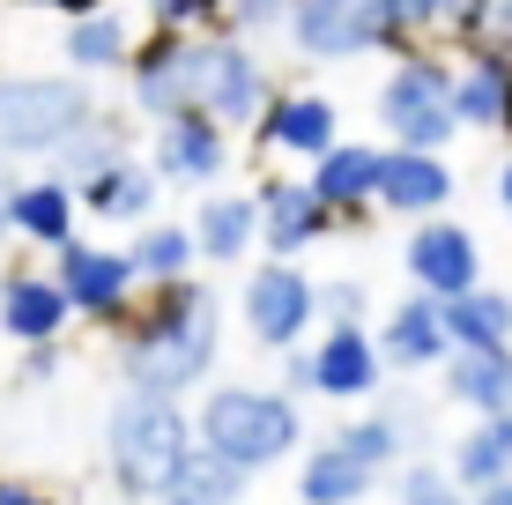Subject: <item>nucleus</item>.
<instances>
[{
  "mask_svg": "<svg viewBox=\"0 0 512 505\" xmlns=\"http://www.w3.org/2000/svg\"><path fill=\"white\" fill-rule=\"evenodd\" d=\"M112 357L127 387L149 394H186L208 387L223 357V298L208 275H179V283H149L134 298V312L112 327Z\"/></svg>",
  "mask_w": 512,
  "mask_h": 505,
  "instance_id": "1",
  "label": "nucleus"
},
{
  "mask_svg": "<svg viewBox=\"0 0 512 505\" xmlns=\"http://www.w3.org/2000/svg\"><path fill=\"white\" fill-rule=\"evenodd\" d=\"M193 446V409L179 394H149V387H119V402L104 409V476L127 505H156L164 483L179 476Z\"/></svg>",
  "mask_w": 512,
  "mask_h": 505,
  "instance_id": "2",
  "label": "nucleus"
},
{
  "mask_svg": "<svg viewBox=\"0 0 512 505\" xmlns=\"http://www.w3.org/2000/svg\"><path fill=\"white\" fill-rule=\"evenodd\" d=\"M193 439H201L208 454L238 461L245 476H268V468L297 461V446H305V402H297L290 387H245V379H223V387H201Z\"/></svg>",
  "mask_w": 512,
  "mask_h": 505,
  "instance_id": "3",
  "label": "nucleus"
},
{
  "mask_svg": "<svg viewBox=\"0 0 512 505\" xmlns=\"http://www.w3.org/2000/svg\"><path fill=\"white\" fill-rule=\"evenodd\" d=\"M90 112L97 90L75 67H0V156H52Z\"/></svg>",
  "mask_w": 512,
  "mask_h": 505,
  "instance_id": "4",
  "label": "nucleus"
},
{
  "mask_svg": "<svg viewBox=\"0 0 512 505\" xmlns=\"http://www.w3.org/2000/svg\"><path fill=\"white\" fill-rule=\"evenodd\" d=\"M268 97H275V75H268V60H260V45L245 30H231V23L186 30V104H201L231 134H245Z\"/></svg>",
  "mask_w": 512,
  "mask_h": 505,
  "instance_id": "5",
  "label": "nucleus"
},
{
  "mask_svg": "<svg viewBox=\"0 0 512 505\" xmlns=\"http://www.w3.org/2000/svg\"><path fill=\"white\" fill-rule=\"evenodd\" d=\"M372 119L401 149H446L461 134V119H453V60L438 45H401L372 97Z\"/></svg>",
  "mask_w": 512,
  "mask_h": 505,
  "instance_id": "6",
  "label": "nucleus"
},
{
  "mask_svg": "<svg viewBox=\"0 0 512 505\" xmlns=\"http://www.w3.org/2000/svg\"><path fill=\"white\" fill-rule=\"evenodd\" d=\"M282 38L297 60H364V52L416 45L409 0H290Z\"/></svg>",
  "mask_w": 512,
  "mask_h": 505,
  "instance_id": "7",
  "label": "nucleus"
},
{
  "mask_svg": "<svg viewBox=\"0 0 512 505\" xmlns=\"http://www.w3.org/2000/svg\"><path fill=\"white\" fill-rule=\"evenodd\" d=\"M238 320H245V335H253V350L282 357L320 327V283H312L297 260L260 253L253 268H245V283H238Z\"/></svg>",
  "mask_w": 512,
  "mask_h": 505,
  "instance_id": "8",
  "label": "nucleus"
},
{
  "mask_svg": "<svg viewBox=\"0 0 512 505\" xmlns=\"http://www.w3.org/2000/svg\"><path fill=\"white\" fill-rule=\"evenodd\" d=\"M52 275H60L75 320H90V327H119L141 298V275H134L127 246H97V238H82V231L52 253Z\"/></svg>",
  "mask_w": 512,
  "mask_h": 505,
  "instance_id": "9",
  "label": "nucleus"
},
{
  "mask_svg": "<svg viewBox=\"0 0 512 505\" xmlns=\"http://www.w3.org/2000/svg\"><path fill=\"white\" fill-rule=\"evenodd\" d=\"M156 142H149V171L164 186H186V194H208V186L231 171V127L201 104H179V112L149 119Z\"/></svg>",
  "mask_w": 512,
  "mask_h": 505,
  "instance_id": "10",
  "label": "nucleus"
},
{
  "mask_svg": "<svg viewBox=\"0 0 512 505\" xmlns=\"http://www.w3.org/2000/svg\"><path fill=\"white\" fill-rule=\"evenodd\" d=\"M305 357H312V387L305 394L342 402V409L379 402L386 357H379V342H372V327H364V320H334V327H320V335H305Z\"/></svg>",
  "mask_w": 512,
  "mask_h": 505,
  "instance_id": "11",
  "label": "nucleus"
},
{
  "mask_svg": "<svg viewBox=\"0 0 512 505\" xmlns=\"http://www.w3.org/2000/svg\"><path fill=\"white\" fill-rule=\"evenodd\" d=\"M401 268H409V290H423V298H461V290L483 283V246H475L468 223H453L446 208L438 216H416L409 246H401Z\"/></svg>",
  "mask_w": 512,
  "mask_h": 505,
  "instance_id": "12",
  "label": "nucleus"
},
{
  "mask_svg": "<svg viewBox=\"0 0 512 505\" xmlns=\"http://www.w3.org/2000/svg\"><path fill=\"white\" fill-rule=\"evenodd\" d=\"M253 208H260V253H275V260H305L320 238H334V208L290 171H268L253 186Z\"/></svg>",
  "mask_w": 512,
  "mask_h": 505,
  "instance_id": "13",
  "label": "nucleus"
},
{
  "mask_svg": "<svg viewBox=\"0 0 512 505\" xmlns=\"http://www.w3.org/2000/svg\"><path fill=\"white\" fill-rule=\"evenodd\" d=\"M67 320H75V305H67V290H60V275H52V268H30V260L0 268V335H8L15 350L60 342Z\"/></svg>",
  "mask_w": 512,
  "mask_h": 505,
  "instance_id": "14",
  "label": "nucleus"
},
{
  "mask_svg": "<svg viewBox=\"0 0 512 505\" xmlns=\"http://www.w3.org/2000/svg\"><path fill=\"white\" fill-rule=\"evenodd\" d=\"M245 134H253V149H268V156H305L312 164L320 149L342 142V112H334V97H320V90H275Z\"/></svg>",
  "mask_w": 512,
  "mask_h": 505,
  "instance_id": "15",
  "label": "nucleus"
},
{
  "mask_svg": "<svg viewBox=\"0 0 512 505\" xmlns=\"http://www.w3.org/2000/svg\"><path fill=\"white\" fill-rule=\"evenodd\" d=\"M134 38H141V23L119 0H97V8H82V15H60V67H75V75H127V60H134Z\"/></svg>",
  "mask_w": 512,
  "mask_h": 505,
  "instance_id": "16",
  "label": "nucleus"
},
{
  "mask_svg": "<svg viewBox=\"0 0 512 505\" xmlns=\"http://www.w3.org/2000/svg\"><path fill=\"white\" fill-rule=\"evenodd\" d=\"M186 104V30L171 23H149L134 38V60H127V112L134 119H164Z\"/></svg>",
  "mask_w": 512,
  "mask_h": 505,
  "instance_id": "17",
  "label": "nucleus"
},
{
  "mask_svg": "<svg viewBox=\"0 0 512 505\" xmlns=\"http://www.w3.org/2000/svg\"><path fill=\"white\" fill-rule=\"evenodd\" d=\"M75 231H82V201H75V186H67L60 171L8 186V238H23L30 253H60Z\"/></svg>",
  "mask_w": 512,
  "mask_h": 505,
  "instance_id": "18",
  "label": "nucleus"
},
{
  "mask_svg": "<svg viewBox=\"0 0 512 505\" xmlns=\"http://www.w3.org/2000/svg\"><path fill=\"white\" fill-rule=\"evenodd\" d=\"M379 171H386V149L379 142H334L312 156L305 186L334 208V223H357L364 208H379Z\"/></svg>",
  "mask_w": 512,
  "mask_h": 505,
  "instance_id": "19",
  "label": "nucleus"
},
{
  "mask_svg": "<svg viewBox=\"0 0 512 505\" xmlns=\"http://www.w3.org/2000/svg\"><path fill=\"white\" fill-rule=\"evenodd\" d=\"M505 112H512V52L461 45V60H453V119H461V134H498Z\"/></svg>",
  "mask_w": 512,
  "mask_h": 505,
  "instance_id": "20",
  "label": "nucleus"
},
{
  "mask_svg": "<svg viewBox=\"0 0 512 505\" xmlns=\"http://www.w3.org/2000/svg\"><path fill=\"white\" fill-rule=\"evenodd\" d=\"M379 357H386V372H438L453 350V335H446V312H438V298H423V290H409L394 312L379 320Z\"/></svg>",
  "mask_w": 512,
  "mask_h": 505,
  "instance_id": "21",
  "label": "nucleus"
},
{
  "mask_svg": "<svg viewBox=\"0 0 512 505\" xmlns=\"http://www.w3.org/2000/svg\"><path fill=\"white\" fill-rule=\"evenodd\" d=\"M446 201H453L446 149H401V142H386V171H379V208H386V216H438Z\"/></svg>",
  "mask_w": 512,
  "mask_h": 505,
  "instance_id": "22",
  "label": "nucleus"
},
{
  "mask_svg": "<svg viewBox=\"0 0 512 505\" xmlns=\"http://www.w3.org/2000/svg\"><path fill=\"white\" fill-rule=\"evenodd\" d=\"M156 194H164V179L149 171V156H119V164H104L97 179L75 186L82 216H90V223H112V231L149 223V216H156Z\"/></svg>",
  "mask_w": 512,
  "mask_h": 505,
  "instance_id": "23",
  "label": "nucleus"
},
{
  "mask_svg": "<svg viewBox=\"0 0 512 505\" xmlns=\"http://www.w3.org/2000/svg\"><path fill=\"white\" fill-rule=\"evenodd\" d=\"M438 402H453L468 416L512 409V342H498V350H446V364H438Z\"/></svg>",
  "mask_w": 512,
  "mask_h": 505,
  "instance_id": "24",
  "label": "nucleus"
},
{
  "mask_svg": "<svg viewBox=\"0 0 512 505\" xmlns=\"http://www.w3.org/2000/svg\"><path fill=\"white\" fill-rule=\"evenodd\" d=\"M372 491H379V468L357 461L342 439L297 446V498L305 505H364Z\"/></svg>",
  "mask_w": 512,
  "mask_h": 505,
  "instance_id": "25",
  "label": "nucleus"
},
{
  "mask_svg": "<svg viewBox=\"0 0 512 505\" xmlns=\"http://www.w3.org/2000/svg\"><path fill=\"white\" fill-rule=\"evenodd\" d=\"M186 231H193V253L208 268H238L260 246V208H253V194H201Z\"/></svg>",
  "mask_w": 512,
  "mask_h": 505,
  "instance_id": "26",
  "label": "nucleus"
},
{
  "mask_svg": "<svg viewBox=\"0 0 512 505\" xmlns=\"http://www.w3.org/2000/svg\"><path fill=\"white\" fill-rule=\"evenodd\" d=\"M119 156H134V112H104L97 104V112L52 149V171H60L67 186H82V179H97L104 164H119Z\"/></svg>",
  "mask_w": 512,
  "mask_h": 505,
  "instance_id": "27",
  "label": "nucleus"
},
{
  "mask_svg": "<svg viewBox=\"0 0 512 505\" xmlns=\"http://www.w3.org/2000/svg\"><path fill=\"white\" fill-rule=\"evenodd\" d=\"M245 491H253V476H245L238 461L208 454V446L193 439L186 461H179V476L164 483V498H156V505H245Z\"/></svg>",
  "mask_w": 512,
  "mask_h": 505,
  "instance_id": "28",
  "label": "nucleus"
},
{
  "mask_svg": "<svg viewBox=\"0 0 512 505\" xmlns=\"http://www.w3.org/2000/svg\"><path fill=\"white\" fill-rule=\"evenodd\" d=\"M438 312H446L453 350H498V342H512V290H498V283H475L461 298H446Z\"/></svg>",
  "mask_w": 512,
  "mask_h": 505,
  "instance_id": "29",
  "label": "nucleus"
},
{
  "mask_svg": "<svg viewBox=\"0 0 512 505\" xmlns=\"http://www.w3.org/2000/svg\"><path fill=\"white\" fill-rule=\"evenodd\" d=\"M446 468L468 483V491H483V483L512 476V409H498V416H475V424L461 431V439H453Z\"/></svg>",
  "mask_w": 512,
  "mask_h": 505,
  "instance_id": "30",
  "label": "nucleus"
},
{
  "mask_svg": "<svg viewBox=\"0 0 512 505\" xmlns=\"http://www.w3.org/2000/svg\"><path fill=\"white\" fill-rule=\"evenodd\" d=\"M127 260H134L141 290H149V283H179V275H193V268H201V253H193V231H186V223H164V216L134 223Z\"/></svg>",
  "mask_w": 512,
  "mask_h": 505,
  "instance_id": "31",
  "label": "nucleus"
},
{
  "mask_svg": "<svg viewBox=\"0 0 512 505\" xmlns=\"http://www.w3.org/2000/svg\"><path fill=\"white\" fill-rule=\"evenodd\" d=\"M334 439H342V446H349V454H357V461H372L379 476H386V468H401V461H409V416L379 402V409L349 416V424L334 431Z\"/></svg>",
  "mask_w": 512,
  "mask_h": 505,
  "instance_id": "32",
  "label": "nucleus"
},
{
  "mask_svg": "<svg viewBox=\"0 0 512 505\" xmlns=\"http://www.w3.org/2000/svg\"><path fill=\"white\" fill-rule=\"evenodd\" d=\"M483 15L490 0H409V23H416V45H483Z\"/></svg>",
  "mask_w": 512,
  "mask_h": 505,
  "instance_id": "33",
  "label": "nucleus"
},
{
  "mask_svg": "<svg viewBox=\"0 0 512 505\" xmlns=\"http://www.w3.org/2000/svg\"><path fill=\"white\" fill-rule=\"evenodd\" d=\"M394 505H475V491L453 476L446 461H401L394 476Z\"/></svg>",
  "mask_w": 512,
  "mask_h": 505,
  "instance_id": "34",
  "label": "nucleus"
},
{
  "mask_svg": "<svg viewBox=\"0 0 512 505\" xmlns=\"http://www.w3.org/2000/svg\"><path fill=\"white\" fill-rule=\"evenodd\" d=\"M372 312V290L357 283V275H334V283H320V327L334 320H364Z\"/></svg>",
  "mask_w": 512,
  "mask_h": 505,
  "instance_id": "35",
  "label": "nucleus"
},
{
  "mask_svg": "<svg viewBox=\"0 0 512 505\" xmlns=\"http://www.w3.org/2000/svg\"><path fill=\"white\" fill-rule=\"evenodd\" d=\"M149 23H171V30H208L223 23V0H141Z\"/></svg>",
  "mask_w": 512,
  "mask_h": 505,
  "instance_id": "36",
  "label": "nucleus"
},
{
  "mask_svg": "<svg viewBox=\"0 0 512 505\" xmlns=\"http://www.w3.org/2000/svg\"><path fill=\"white\" fill-rule=\"evenodd\" d=\"M282 15H290V0H223V23L231 30H282Z\"/></svg>",
  "mask_w": 512,
  "mask_h": 505,
  "instance_id": "37",
  "label": "nucleus"
},
{
  "mask_svg": "<svg viewBox=\"0 0 512 505\" xmlns=\"http://www.w3.org/2000/svg\"><path fill=\"white\" fill-rule=\"evenodd\" d=\"M45 379H60V342H38V350H23V387H45Z\"/></svg>",
  "mask_w": 512,
  "mask_h": 505,
  "instance_id": "38",
  "label": "nucleus"
},
{
  "mask_svg": "<svg viewBox=\"0 0 512 505\" xmlns=\"http://www.w3.org/2000/svg\"><path fill=\"white\" fill-rule=\"evenodd\" d=\"M483 45L512 52V0H490V15H483Z\"/></svg>",
  "mask_w": 512,
  "mask_h": 505,
  "instance_id": "39",
  "label": "nucleus"
},
{
  "mask_svg": "<svg viewBox=\"0 0 512 505\" xmlns=\"http://www.w3.org/2000/svg\"><path fill=\"white\" fill-rule=\"evenodd\" d=\"M0 505H60V498L38 491V483H23V476H0Z\"/></svg>",
  "mask_w": 512,
  "mask_h": 505,
  "instance_id": "40",
  "label": "nucleus"
},
{
  "mask_svg": "<svg viewBox=\"0 0 512 505\" xmlns=\"http://www.w3.org/2000/svg\"><path fill=\"white\" fill-rule=\"evenodd\" d=\"M23 179V171H15V156H0V238H8V186Z\"/></svg>",
  "mask_w": 512,
  "mask_h": 505,
  "instance_id": "41",
  "label": "nucleus"
},
{
  "mask_svg": "<svg viewBox=\"0 0 512 505\" xmlns=\"http://www.w3.org/2000/svg\"><path fill=\"white\" fill-rule=\"evenodd\" d=\"M475 505H512V476H498V483H483V491H475Z\"/></svg>",
  "mask_w": 512,
  "mask_h": 505,
  "instance_id": "42",
  "label": "nucleus"
},
{
  "mask_svg": "<svg viewBox=\"0 0 512 505\" xmlns=\"http://www.w3.org/2000/svg\"><path fill=\"white\" fill-rule=\"evenodd\" d=\"M490 186H498V208H505V216H512V156H505V164H498V179H490Z\"/></svg>",
  "mask_w": 512,
  "mask_h": 505,
  "instance_id": "43",
  "label": "nucleus"
},
{
  "mask_svg": "<svg viewBox=\"0 0 512 505\" xmlns=\"http://www.w3.org/2000/svg\"><path fill=\"white\" fill-rule=\"evenodd\" d=\"M38 8H60V15H82V8H97V0H38Z\"/></svg>",
  "mask_w": 512,
  "mask_h": 505,
  "instance_id": "44",
  "label": "nucleus"
},
{
  "mask_svg": "<svg viewBox=\"0 0 512 505\" xmlns=\"http://www.w3.org/2000/svg\"><path fill=\"white\" fill-rule=\"evenodd\" d=\"M498 134H512V112H505V127H498Z\"/></svg>",
  "mask_w": 512,
  "mask_h": 505,
  "instance_id": "45",
  "label": "nucleus"
},
{
  "mask_svg": "<svg viewBox=\"0 0 512 505\" xmlns=\"http://www.w3.org/2000/svg\"><path fill=\"white\" fill-rule=\"evenodd\" d=\"M297 505H305V498H297Z\"/></svg>",
  "mask_w": 512,
  "mask_h": 505,
  "instance_id": "46",
  "label": "nucleus"
}]
</instances>
